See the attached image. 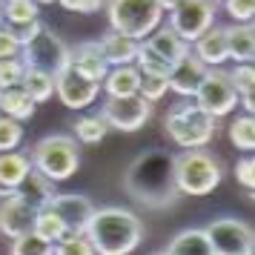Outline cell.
<instances>
[{
    "label": "cell",
    "mask_w": 255,
    "mask_h": 255,
    "mask_svg": "<svg viewBox=\"0 0 255 255\" xmlns=\"http://www.w3.org/2000/svg\"><path fill=\"white\" fill-rule=\"evenodd\" d=\"M86 238L92 241L95 255H129L140 247L143 221L124 207H101L92 212Z\"/></svg>",
    "instance_id": "2"
},
{
    "label": "cell",
    "mask_w": 255,
    "mask_h": 255,
    "mask_svg": "<svg viewBox=\"0 0 255 255\" xmlns=\"http://www.w3.org/2000/svg\"><path fill=\"white\" fill-rule=\"evenodd\" d=\"M72 129H75L72 138L81 140V143H101L106 138V132H109V127H106V121L101 112L98 115H81L72 124Z\"/></svg>",
    "instance_id": "28"
},
{
    "label": "cell",
    "mask_w": 255,
    "mask_h": 255,
    "mask_svg": "<svg viewBox=\"0 0 255 255\" xmlns=\"http://www.w3.org/2000/svg\"><path fill=\"white\" fill-rule=\"evenodd\" d=\"M155 255H163V253H155Z\"/></svg>",
    "instance_id": "46"
},
{
    "label": "cell",
    "mask_w": 255,
    "mask_h": 255,
    "mask_svg": "<svg viewBox=\"0 0 255 255\" xmlns=\"http://www.w3.org/2000/svg\"><path fill=\"white\" fill-rule=\"evenodd\" d=\"M35 101L26 95L23 86H9V89H0V115L14 118V121H29L35 115Z\"/></svg>",
    "instance_id": "25"
},
{
    "label": "cell",
    "mask_w": 255,
    "mask_h": 255,
    "mask_svg": "<svg viewBox=\"0 0 255 255\" xmlns=\"http://www.w3.org/2000/svg\"><path fill=\"white\" fill-rule=\"evenodd\" d=\"M224 29H227V58L232 63H253V58H255L253 23H230Z\"/></svg>",
    "instance_id": "20"
},
{
    "label": "cell",
    "mask_w": 255,
    "mask_h": 255,
    "mask_svg": "<svg viewBox=\"0 0 255 255\" xmlns=\"http://www.w3.org/2000/svg\"><path fill=\"white\" fill-rule=\"evenodd\" d=\"M227 75H230V81H232V86H235L238 98L255 95V69H253V63H235Z\"/></svg>",
    "instance_id": "34"
},
{
    "label": "cell",
    "mask_w": 255,
    "mask_h": 255,
    "mask_svg": "<svg viewBox=\"0 0 255 255\" xmlns=\"http://www.w3.org/2000/svg\"><path fill=\"white\" fill-rule=\"evenodd\" d=\"M32 172V161H29V152H0V198L14 195V189L20 186L26 175Z\"/></svg>",
    "instance_id": "18"
},
{
    "label": "cell",
    "mask_w": 255,
    "mask_h": 255,
    "mask_svg": "<svg viewBox=\"0 0 255 255\" xmlns=\"http://www.w3.org/2000/svg\"><path fill=\"white\" fill-rule=\"evenodd\" d=\"M166 92H169V78H163V75H140V89H138L140 98H146L149 104H155Z\"/></svg>",
    "instance_id": "37"
},
{
    "label": "cell",
    "mask_w": 255,
    "mask_h": 255,
    "mask_svg": "<svg viewBox=\"0 0 255 255\" xmlns=\"http://www.w3.org/2000/svg\"><path fill=\"white\" fill-rule=\"evenodd\" d=\"M224 12L230 14L232 23H253L255 0H224Z\"/></svg>",
    "instance_id": "38"
},
{
    "label": "cell",
    "mask_w": 255,
    "mask_h": 255,
    "mask_svg": "<svg viewBox=\"0 0 255 255\" xmlns=\"http://www.w3.org/2000/svg\"><path fill=\"white\" fill-rule=\"evenodd\" d=\"M69 69H75L78 75L89 78V81H104V75L109 72V63H106L104 52H101V43L98 40H86V43H78L75 49H69Z\"/></svg>",
    "instance_id": "15"
},
{
    "label": "cell",
    "mask_w": 255,
    "mask_h": 255,
    "mask_svg": "<svg viewBox=\"0 0 255 255\" xmlns=\"http://www.w3.org/2000/svg\"><path fill=\"white\" fill-rule=\"evenodd\" d=\"M135 66H138L140 75H163V78H169V69H172V63H166L161 55H155L143 40L138 43V55H135Z\"/></svg>",
    "instance_id": "31"
},
{
    "label": "cell",
    "mask_w": 255,
    "mask_h": 255,
    "mask_svg": "<svg viewBox=\"0 0 255 255\" xmlns=\"http://www.w3.org/2000/svg\"><path fill=\"white\" fill-rule=\"evenodd\" d=\"M143 43H146V46H149L152 52H155V55H161V58L166 60V63H175V60H181V58L186 55V52L192 49L181 35H175L169 26H158V29H155L152 35L143 37Z\"/></svg>",
    "instance_id": "22"
},
{
    "label": "cell",
    "mask_w": 255,
    "mask_h": 255,
    "mask_svg": "<svg viewBox=\"0 0 255 255\" xmlns=\"http://www.w3.org/2000/svg\"><path fill=\"white\" fill-rule=\"evenodd\" d=\"M230 143L235 146V149L241 152H253L255 149V118L253 115H238L235 121L230 124Z\"/></svg>",
    "instance_id": "30"
},
{
    "label": "cell",
    "mask_w": 255,
    "mask_h": 255,
    "mask_svg": "<svg viewBox=\"0 0 255 255\" xmlns=\"http://www.w3.org/2000/svg\"><path fill=\"white\" fill-rule=\"evenodd\" d=\"M9 255H55V244L37 238L35 232H26L20 238H12Z\"/></svg>",
    "instance_id": "32"
},
{
    "label": "cell",
    "mask_w": 255,
    "mask_h": 255,
    "mask_svg": "<svg viewBox=\"0 0 255 255\" xmlns=\"http://www.w3.org/2000/svg\"><path fill=\"white\" fill-rule=\"evenodd\" d=\"M49 209L58 212V218L63 221V227H66V235H81V232H86V227H89L95 204L86 195L69 192V195H55L49 201Z\"/></svg>",
    "instance_id": "13"
},
{
    "label": "cell",
    "mask_w": 255,
    "mask_h": 255,
    "mask_svg": "<svg viewBox=\"0 0 255 255\" xmlns=\"http://www.w3.org/2000/svg\"><path fill=\"white\" fill-rule=\"evenodd\" d=\"M23 72H26V63H23L20 55H17V58H3V60H0V89L20 86Z\"/></svg>",
    "instance_id": "36"
},
{
    "label": "cell",
    "mask_w": 255,
    "mask_h": 255,
    "mask_svg": "<svg viewBox=\"0 0 255 255\" xmlns=\"http://www.w3.org/2000/svg\"><path fill=\"white\" fill-rule=\"evenodd\" d=\"M224 178V166L207 149H184L175 155V186L181 195H209Z\"/></svg>",
    "instance_id": "5"
},
{
    "label": "cell",
    "mask_w": 255,
    "mask_h": 255,
    "mask_svg": "<svg viewBox=\"0 0 255 255\" xmlns=\"http://www.w3.org/2000/svg\"><path fill=\"white\" fill-rule=\"evenodd\" d=\"M0 26H3V9H0Z\"/></svg>",
    "instance_id": "45"
},
{
    "label": "cell",
    "mask_w": 255,
    "mask_h": 255,
    "mask_svg": "<svg viewBox=\"0 0 255 255\" xmlns=\"http://www.w3.org/2000/svg\"><path fill=\"white\" fill-rule=\"evenodd\" d=\"M0 9H3V23L17 26V23H32L37 20V0H0Z\"/></svg>",
    "instance_id": "29"
},
{
    "label": "cell",
    "mask_w": 255,
    "mask_h": 255,
    "mask_svg": "<svg viewBox=\"0 0 255 255\" xmlns=\"http://www.w3.org/2000/svg\"><path fill=\"white\" fill-rule=\"evenodd\" d=\"M55 95L60 98V104L69 106V109H86L98 101L101 83L89 81V78H83V75H78L75 69L66 66L60 75H55Z\"/></svg>",
    "instance_id": "12"
},
{
    "label": "cell",
    "mask_w": 255,
    "mask_h": 255,
    "mask_svg": "<svg viewBox=\"0 0 255 255\" xmlns=\"http://www.w3.org/2000/svg\"><path fill=\"white\" fill-rule=\"evenodd\" d=\"M20 86L26 89V95H29L35 104H46L49 98L55 95V75H49V72H43V69H35V66H26Z\"/></svg>",
    "instance_id": "26"
},
{
    "label": "cell",
    "mask_w": 255,
    "mask_h": 255,
    "mask_svg": "<svg viewBox=\"0 0 255 255\" xmlns=\"http://www.w3.org/2000/svg\"><path fill=\"white\" fill-rule=\"evenodd\" d=\"M29 161H32V169H37L43 178H49L52 184H60V181H69L78 172L81 149H78V140L72 135H46L32 146Z\"/></svg>",
    "instance_id": "4"
},
{
    "label": "cell",
    "mask_w": 255,
    "mask_h": 255,
    "mask_svg": "<svg viewBox=\"0 0 255 255\" xmlns=\"http://www.w3.org/2000/svg\"><path fill=\"white\" fill-rule=\"evenodd\" d=\"M60 6L66 9V12H81V14H95L104 9L106 0H58Z\"/></svg>",
    "instance_id": "41"
},
{
    "label": "cell",
    "mask_w": 255,
    "mask_h": 255,
    "mask_svg": "<svg viewBox=\"0 0 255 255\" xmlns=\"http://www.w3.org/2000/svg\"><path fill=\"white\" fill-rule=\"evenodd\" d=\"M20 58H23L26 66L43 69V72H49V75H60V72L69 66V46H66L55 32H49L46 26H43L29 43H23Z\"/></svg>",
    "instance_id": "10"
},
{
    "label": "cell",
    "mask_w": 255,
    "mask_h": 255,
    "mask_svg": "<svg viewBox=\"0 0 255 255\" xmlns=\"http://www.w3.org/2000/svg\"><path fill=\"white\" fill-rule=\"evenodd\" d=\"M104 6L109 29L135 37V40L152 35L163 20V9L158 6V0H106Z\"/></svg>",
    "instance_id": "6"
},
{
    "label": "cell",
    "mask_w": 255,
    "mask_h": 255,
    "mask_svg": "<svg viewBox=\"0 0 255 255\" xmlns=\"http://www.w3.org/2000/svg\"><path fill=\"white\" fill-rule=\"evenodd\" d=\"M55 255H95V247L86 238V232H81V235H63L55 244Z\"/></svg>",
    "instance_id": "35"
},
{
    "label": "cell",
    "mask_w": 255,
    "mask_h": 255,
    "mask_svg": "<svg viewBox=\"0 0 255 255\" xmlns=\"http://www.w3.org/2000/svg\"><path fill=\"white\" fill-rule=\"evenodd\" d=\"M163 255H215L212 244H209L207 232L192 227V230H181L172 241L166 244Z\"/></svg>",
    "instance_id": "24"
},
{
    "label": "cell",
    "mask_w": 255,
    "mask_h": 255,
    "mask_svg": "<svg viewBox=\"0 0 255 255\" xmlns=\"http://www.w3.org/2000/svg\"><path fill=\"white\" fill-rule=\"evenodd\" d=\"M155 112V104H149L140 95H129V98H106L101 106L106 127L118 129V132H138L140 127H146V121Z\"/></svg>",
    "instance_id": "11"
},
{
    "label": "cell",
    "mask_w": 255,
    "mask_h": 255,
    "mask_svg": "<svg viewBox=\"0 0 255 255\" xmlns=\"http://www.w3.org/2000/svg\"><path fill=\"white\" fill-rule=\"evenodd\" d=\"M43 3H55V0H37V6H43Z\"/></svg>",
    "instance_id": "44"
},
{
    "label": "cell",
    "mask_w": 255,
    "mask_h": 255,
    "mask_svg": "<svg viewBox=\"0 0 255 255\" xmlns=\"http://www.w3.org/2000/svg\"><path fill=\"white\" fill-rule=\"evenodd\" d=\"M9 26V23H6ZM40 29H43V23H40V20H32V23H17V26H9V32H12L14 37H17V43H20V46H23V43H29V40H32V37L37 35V32H40Z\"/></svg>",
    "instance_id": "42"
},
{
    "label": "cell",
    "mask_w": 255,
    "mask_h": 255,
    "mask_svg": "<svg viewBox=\"0 0 255 255\" xmlns=\"http://www.w3.org/2000/svg\"><path fill=\"white\" fill-rule=\"evenodd\" d=\"M20 143H23V124L14 118L0 115V152L17 149Z\"/></svg>",
    "instance_id": "33"
},
{
    "label": "cell",
    "mask_w": 255,
    "mask_h": 255,
    "mask_svg": "<svg viewBox=\"0 0 255 255\" xmlns=\"http://www.w3.org/2000/svg\"><path fill=\"white\" fill-rule=\"evenodd\" d=\"M192 55H195L207 69L224 66V63L230 60L227 58V29L218 26V23H212L204 35L192 40Z\"/></svg>",
    "instance_id": "17"
},
{
    "label": "cell",
    "mask_w": 255,
    "mask_h": 255,
    "mask_svg": "<svg viewBox=\"0 0 255 255\" xmlns=\"http://www.w3.org/2000/svg\"><path fill=\"white\" fill-rule=\"evenodd\" d=\"M221 0H181L175 9H169V29L181 35L192 46V40L201 37L209 26L215 23Z\"/></svg>",
    "instance_id": "9"
},
{
    "label": "cell",
    "mask_w": 255,
    "mask_h": 255,
    "mask_svg": "<svg viewBox=\"0 0 255 255\" xmlns=\"http://www.w3.org/2000/svg\"><path fill=\"white\" fill-rule=\"evenodd\" d=\"M35 207H29L23 198L9 195L0 201V235H6L9 241L12 238H20L26 232H32V224H35Z\"/></svg>",
    "instance_id": "14"
},
{
    "label": "cell",
    "mask_w": 255,
    "mask_h": 255,
    "mask_svg": "<svg viewBox=\"0 0 255 255\" xmlns=\"http://www.w3.org/2000/svg\"><path fill=\"white\" fill-rule=\"evenodd\" d=\"M204 232L215 255H255V232L241 218H212Z\"/></svg>",
    "instance_id": "8"
},
{
    "label": "cell",
    "mask_w": 255,
    "mask_h": 255,
    "mask_svg": "<svg viewBox=\"0 0 255 255\" xmlns=\"http://www.w3.org/2000/svg\"><path fill=\"white\" fill-rule=\"evenodd\" d=\"M232 175H235V181H238L247 192H253V189H255V161H253V155H250V152H247L244 158L235 161Z\"/></svg>",
    "instance_id": "39"
},
{
    "label": "cell",
    "mask_w": 255,
    "mask_h": 255,
    "mask_svg": "<svg viewBox=\"0 0 255 255\" xmlns=\"http://www.w3.org/2000/svg\"><path fill=\"white\" fill-rule=\"evenodd\" d=\"M32 232H35L37 238L49 241V244H58L60 238L66 235V227H63V221L58 218V212H52L49 207H43V209H37V212H35Z\"/></svg>",
    "instance_id": "27"
},
{
    "label": "cell",
    "mask_w": 255,
    "mask_h": 255,
    "mask_svg": "<svg viewBox=\"0 0 255 255\" xmlns=\"http://www.w3.org/2000/svg\"><path fill=\"white\" fill-rule=\"evenodd\" d=\"M215 118L207 115L192 98H184L181 104H175L166 118H163V129L172 138V143H178L181 149H204L209 140L215 138Z\"/></svg>",
    "instance_id": "3"
},
{
    "label": "cell",
    "mask_w": 255,
    "mask_h": 255,
    "mask_svg": "<svg viewBox=\"0 0 255 255\" xmlns=\"http://www.w3.org/2000/svg\"><path fill=\"white\" fill-rule=\"evenodd\" d=\"M124 189L149 209H163L175 204L181 195L175 186V155L166 149L140 152L124 175Z\"/></svg>",
    "instance_id": "1"
},
{
    "label": "cell",
    "mask_w": 255,
    "mask_h": 255,
    "mask_svg": "<svg viewBox=\"0 0 255 255\" xmlns=\"http://www.w3.org/2000/svg\"><path fill=\"white\" fill-rule=\"evenodd\" d=\"M204 72H207V66L189 49L184 58L175 60L172 69H169V89L175 95H181V98H192L198 89V83H201V78H204Z\"/></svg>",
    "instance_id": "16"
},
{
    "label": "cell",
    "mask_w": 255,
    "mask_h": 255,
    "mask_svg": "<svg viewBox=\"0 0 255 255\" xmlns=\"http://www.w3.org/2000/svg\"><path fill=\"white\" fill-rule=\"evenodd\" d=\"M192 101H195L207 115L215 118V121L232 115V112L238 109V92H235V86H232L230 75L221 69V66H212V69L204 72V78L198 83Z\"/></svg>",
    "instance_id": "7"
},
{
    "label": "cell",
    "mask_w": 255,
    "mask_h": 255,
    "mask_svg": "<svg viewBox=\"0 0 255 255\" xmlns=\"http://www.w3.org/2000/svg\"><path fill=\"white\" fill-rule=\"evenodd\" d=\"M14 195L23 198L29 207L43 209V207H49V201L58 195V192H55V184H52L49 178H43L37 169H32V172H29L23 181H20V186L14 189Z\"/></svg>",
    "instance_id": "23"
},
{
    "label": "cell",
    "mask_w": 255,
    "mask_h": 255,
    "mask_svg": "<svg viewBox=\"0 0 255 255\" xmlns=\"http://www.w3.org/2000/svg\"><path fill=\"white\" fill-rule=\"evenodd\" d=\"M101 52H104V58L109 66H127V63H135V55H138V43L135 37L129 35H121L115 29H109L101 40Z\"/></svg>",
    "instance_id": "21"
},
{
    "label": "cell",
    "mask_w": 255,
    "mask_h": 255,
    "mask_svg": "<svg viewBox=\"0 0 255 255\" xmlns=\"http://www.w3.org/2000/svg\"><path fill=\"white\" fill-rule=\"evenodd\" d=\"M20 43H17V37L12 35V32H9V26L3 23L0 26V60L3 58H17V55H20Z\"/></svg>",
    "instance_id": "40"
},
{
    "label": "cell",
    "mask_w": 255,
    "mask_h": 255,
    "mask_svg": "<svg viewBox=\"0 0 255 255\" xmlns=\"http://www.w3.org/2000/svg\"><path fill=\"white\" fill-rule=\"evenodd\" d=\"M178 3H181V0H158V6H161L163 12H169V9H175Z\"/></svg>",
    "instance_id": "43"
},
{
    "label": "cell",
    "mask_w": 255,
    "mask_h": 255,
    "mask_svg": "<svg viewBox=\"0 0 255 255\" xmlns=\"http://www.w3.org/2000/svg\"><path fill=\"white\" fill-rule=\"evenodd\" d=\"M104 86L106 98H129V95H138L140 89V72L135 63L127 66H109V72L104 75Z\"/></svg>",
    "instance_id": "19"
}]
</instances>
